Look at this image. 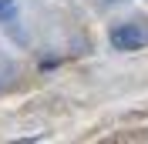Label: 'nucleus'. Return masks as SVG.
Segmentation results:
<instances>
[{
    "mask_svg": "<svg viewBox=\"0 0 148 144\" xmlns=\"http://www.w3.org/2000/svg\"><path fill=\"white\" fill-rule=\"evenodd\" d=\"M111 44L118 50H141L148 47V24H125L111 30Z\"/></svg>",
    "mask_w": 148,
    "mask_h": 144,
    "instance_id": "f257e3e1",
    "label": "nucleus"
},
{
    "mask_svg": "<svg viewBox=\"0 0 148 144\" xmlns=\"http://www.w3.org/2000/svg\"><path fill=\"white\" fill-rule=\"evenodd\" d=\"M0 20L3 24H14L17 20V3L14 0H0Z\"/></svg>",
    "mask_w": 148,
    "mask_h": 144,
    "instance_id": "f03ea898",
    "label": "nucleus"
}]
</instances>
